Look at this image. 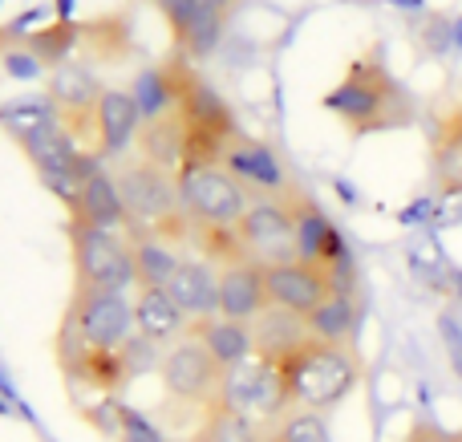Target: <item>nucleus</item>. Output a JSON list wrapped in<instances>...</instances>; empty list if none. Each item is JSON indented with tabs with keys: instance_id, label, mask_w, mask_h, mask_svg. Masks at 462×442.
<instances>
[{
	"instance_id": "14",
	"label": "nucleus",
	"mask_w": 462,
	"mask_h": 442,
	"mask_svg": "<svg viewBox=\"0 0 462 442\" xmlns=\"http://www.w3.org/2000/svg\"><path fill=\"white\" fill-rule=\"evenodd\" d=\"M143 126V114L138 102L130 97V89H102L94 102V138H97V154L114 159V154H126V146L138 138Z\"/></svg>"
},
{
	"instance_id": "22",
	"label": "nucleus",
	"mask_w": 462,
	"mask_h": 442,
	"mask_svg": "<svg viewBox=\"0 0 462 442\" xmlns=\"http://www.w3.org/2000/svg\"><path fill=\"white\" fill-rule=\"evenodd\" d=\"M97 94H102V86H97V78L89 69H78V65H57V69L49 73V97H53L57 118H61V114L94 110Z\"/></svg>"
},
{
	"instance_id": "6",
	"label": "nucleus",
	"mask_w": 462,
	"mask_h": 442,
	"mask_svg": "<svg viewBox=\"0 0 462 442\" xmlns=\"http://www.w3.org/2000/svg\"><path fill=\"white\" fill-rule=\"evenodd\" d=\"M65 321L89 354H122L134 341V300L126 292H73Z\"/></svg>"
},
{
	"instance_id": "2",
	"label": "nucleus",
	"mask_w": 462,
	"mask_h": 442,
	"mask_svg": "<svg viewBox=\"0 0 462 442\" xmlns=\"http://www.w3.org/2000/svg\"><path fill=\"white\" fill-rule=\"evenodd\" d=\"M280 378H284L288 402L292 410H333L345 398L357 390L361 382V357L353 345H333V341L309 337L300 349L284 357L276 365Z\"/></svg>"
},
{
	"instance_id": "5",
	"label": "nucleus",
	"mask_w": 462,
	"mask_h": 442,
	"mask_svg": "<svg viewBox=\"0 0 462 442\" xmlns=\"http://www.w3.org/2000/svg\"><path fill=\"white\" fill-rule=\"evenodd\" d=\"M179 207L191 227H239L252 195L227 175L224 167H183L175 175Z\"/></svg>"
},
{
	"instance_id": "10",
	"label": "nucleus",
	"mask_w": 462,
	"mask_h": 442,
	"mask_svg": "<svg viewBox=\"0 0 462 442\" xmlns=\"http://www.w3.org/2000/svg\"><path fill=\"white\" fill-rule=\"evenodd\" d=\"M239 244H244L247 260L260 268L288 264L296 260V219L288 203L276 199H252V207L239 219Z\"/></svg>"
},
{
	"instance_id": "26",
	"label": "nucleus",
	"mask_w": 462,
	"mask_h": 442,
	"mask_svg": "<svg viewBox=\"0 0 462 442\" xmlns=\"http://www.w3.org/2000/svg\"><path fill=\"white\" fill-rule=\"evenodd\" d=\"M130 97L138 102V114H143V122L171 114V110H175V69H171V65H159V69L138 73Z\"/></svg>"
},
{
	"instance_id": "24",
	"label": "nucleus",
	"mask_w": 462,
	"mask_h": 442,
	"mask_svg": "<svg viewBox=\"0 0 462 442\" xmlns=\"http://www.w3.org/2000/svg\"><path fill=\"white\" fill-rule=\"evenodd\" d=\"M353 329H357V305L349 292H333L317 313L309 317V333L333 345H353Z\"/></svg>"
},
{
	"instance_id": "4",
	"label": "nucleus",
	"mask_w": 462,
	"mask_h": 442,
	"mask_svg": "<svg viewBox=\"0 0 462 442\" xmlns=\"http://www.w3.org/2000/svg\"><path fill=\"white\" fill-rule=\"evenodd\" d=\"M69 260L73 292H126L134 281V252L130 240L106 227H89L69 219Z\"/></svg>"
},
{
	"instance_id": "19",
	"label": "nucleus",
	"mask_w": 462,
	"mask_h": 442,
	"mask_svg": "<svg viewBox=\"0 0 462 442\" xmlns=\"http://www.w3.org/2000/svg\"><path fill=\"white\" fill-rule=\"evenodd\" d=\"M309 321L296 313H284V308H263L260 317L252 321V354L263 357V362L280 365L292 349H300L309 341Z\"/></svg>"
},
{
	"instance_id": "17",
	"label": "nucleus",
	"mask_w": 462,
	"mask_h": 442,
	"mask_svg": "<svg viewBox=\"0 0 462 442\" xmlns=\"http://www.w3.org/2000/svg\"><path fill=\"white\" fill-rule=\"evenodd\" d=\"M191 321L179 313V305L167 297V289H138L134 292V333L146 345H175L187 337Z\"/></svg>"
},
{
	"instance_id": "20",
	"label": "nucleus",
	"mask_w": 462,
	"mask_h": 442,
	"mask_svg": "<svg viewBox=\"0 0 462 442\" xmlns=\"http://www.w3.org/2000/svg\"><path fill=\"white\" fill-rule=\"evenodd\" d=\"M134 143H138V151H143L146 162H154V167L179 175V167H183V151H187V126H183V118H179V110L143 122Z\"/></svg>"
},
{
	"instance_id": "29",
	"label": "nucleus",
	"mask_w": 462,
	"mask_h": 442,
	"mask_svg": "<svg viewBox=\"0 0 462 442\" xmlns=\"http://www.w3.org/2000/svg\"><path fill=\"white\" fill-rule=\"evenodd\" d=\"M154 8H159L162 21L171 24V37H175V41H183L187 29L195 24V16L203 13L199 0H154Z\"/></svg>"
},
{
	"instance_id": "32",
	"label": "nucleus",
	"mask_w": 462,
	"mask_h": 442,
	"mask_svg": "<svg viewBox=\"0 0 462 442\" xmlns=\"http://www.w3.org/2000/svg\"><path fill=\"white\" fill-rule=\"evenodd\" d=\"M199 5H208L211 13H216V16H224V21H227V16L239 8V0H199Z\"/></svg>"
},
{
	"instance_id": "16",
	"label": "nucleus",
	"mask_w": 462,
	"mask_h": 442,
	"mask_svg": "<svg viewBox=\"0 0 462 442\" xmlns=\"http://www.w3.org/2000/svg\"><path fill=\"white\" fill-rule=\"evenodd\" d=\"M69 219H81L89 227H106V232L126 227V207H122V195L114 187V175H106L102 167L89 170L78 183V191L69 195Z\"/></svg>"
},
{
	"instance_id": "3",
	"label": "nucleus",
	"mask_w": 462,
	"mask_h": 442,
	"mask_svg": "<svg viewBox=\"0 0 462 442\" xmlns=\"http://www.w3.org/2000/svg\"><path fill=\"white\" fill-rule=\"evenodd\" d=\"M114 187L122 195L126 227H134V235H154L162 244L191 240V224H187L183 207H179V183L171 170L138 159V162H126L114 175Z\"/></svg>"
},
{
	"instance_id": "1",
	"label": "nucleus",
	"mask_w": 462,
	"mask_h": 442,
	"mask_svg": "<svg viewBox=\"0 0 462 442\" xmlns=\"http://www.w3.org/2000/svg\"><path fill=\"white\" fill-rule=\"evenodd\" d=\"M320 106L341 122L349 138L385 134V130H402L414 122V97L390 73L382 53H361L345 69V78L320 97Z\"/></svg>"
},
{
	"instance_id": "33",
	"label": "nucleus",
	"mask_w": 462,
	"mask_h": 442,
	"mask_svg": "<svg viewBox=\"0 0 462 442\" xmlns=\"http://www.w3.org/2000/svg\"><path fill=\"white\" fill-rule=\"evenodd\" d=\"M450 442H462V435H450Z\"/></svg>"
},
{
	"instance_id": "7",
	"label": "nucleus",
	"mask_w": 462,
	"mask_h": 442,
	"mask_svg": "<svg viewBox=\"0 0 462 442\" xmlns=\"http://www.w3.org/2000/svg\"><path fill=\"white\" fill-rule=\"evenodd\" d=\"M219 402L231 406L236 414H244V419H252L255 427H263V430L276 427V422L292 410L280 370L272 362H263V357H255V354L247 357V362L231 365V370L224 373Z\"/></svg>"
},
{
	"instance_id": "13",
	"label": "nucleus",
	"mask_w": 462,
	"mask_h": 442,
	"mask_svg": "<svg viewBox=\"0 0 462 442\" xmlns=\"http://www.w3.org/2000/svg\"><path fill=\"white\" fill-rule=\"evenodd\" d=\"M167 297L191 325L219 317V268L208 264L203 256H183L167 281Z\"/></svg>"
},
{
	"instance_id": "12",
	"label": "nucleus",
	"mask_w": 462,
	"mask_h": 442,
	"mask_svg": "<svg viewBox=\"0 0 462 442\" xmlns=\"http://www.w3.org/2000/svg\"><path fill=\"white\" fill-rule=\"evenodd\" d=\"M288 207H292V219H296V260L325 268L345 289V276H349L345 268H349V260H345V244H341V232L333 227V219L304 191H296L292 199H288Z\"/></svg>"
},
{
	"instance_id": "30",
	"label": "nucleus",
	"mask_w": 462,
	"mask_h": 442,
	"mask_svg": "<svg viewBox=\"0 0 462 442\" xmlns=\"http://www.w3.org/2000/svg\"><path fill=\"white\" fill-rule=\"evenodd\" d=\"M5 69L13 73V78H37L45 65H41L29 49H21V53H5Z\"/></svg>"
},
{
	"instance_id": "18",
	"label": "nucleus",
	"mask_w": 462,
	"mask_h": 442,
	"mask_svg": "<svg viewBox=\"0 0 462 442\" xmlns=\"http://www.w3.org/2000/svg\"><path fill=\"white\" fill-rule=\"evenodd\" d=\"M430 179L442 195H462V102L439 114L430 138Z\"/></svg>"
},
{
	"instance_id": "23",
	"label": "nucleus",
	"mask_w": 462,
	"mask_h": 442,
	"mask_svg": "<svg viewBox=\"0 0 462 442\" xmlns=\"http://www.w3.org/2000/svg\"><path fill=\"white\" fill-rule=\"evenodd\" d=\"M130 252H134V281L138 289H167L171 272L179 268V260L171 252V244L154 240V235H130Z\"/></svg>"
},
{
	"instance_id": "31",
	"label": "nucleus",
	"mask_w": 462,
	"mask_h": 442,
	"mask_svg": "<svg viewBox=\"0 0 462 442\" xmlns=\"http://www.w3.org/2000/svg\"><path fill=\"white\" fill-rule=\"evenodd\" d=\"M402 442H450V435L442 427H434V422H414Z\"/></svg>"
},
{
	"instance_id": "8",
	"label": "nucleus",
	"mask_w": 462,
	"mask_h": 442,
	"mask_svg": "<svg viewBox=\"0 0 462 442\" xmlns=\"http://www.w3.org/2000/svg\"><path fill=\"white\" fill-rule=\"evenodd\" d=\"M224 365L199 345V341L187 333L183 341L167 349L159 357V382L175 402L187 406H203L208 410L211 402H219V390H224Z\"/></svg>"
},
{
	"instance_id": "28",
	"label": "nucleus",
	"mask_w": 462,
	"mask_h": 442,
	"mask_svg": "<svg viewBox=\"0 0 462 442\" xmlns=\"http://www.w3.org/2000/svg\"><path fill=\"white\" fill-rule=\"evenodd\" d=\"M114 430H118V442H167L146 414L130 410V406H114Z\"/></svg>"
},
{
	"instance_id": "27",
	"label": "nucleus",
	"mask_w": 462,
	"mask_h": 442,
	"mask_svg": "<svg viewBox=\"0 0 462 442\" xmlns=\"http://www.w3.org/2000/svg\"><path fill=\"white\" fill-rule=\"evenodd\" d=\"M268 442H333L325 414L317 410H288L276 427H268Z\"/></svg>"
},
{
	"instance_id": "21",
	"label": "nucleus",
	"mask_w": 462,
	"mask_h": 442,
	"mask_svg": "<svg viewBox=\"0 0 462 442\" xmlns=\"http://www.w3.org/2000/svg\"><path fill=\"white\" fill-rule=\"evenodd\" d=\"M187 333H191V337L199 341L224 370H231V365H239V362L252 357V325L227 321V317H208V321H195Z\"/></svg>"
},
{
	"instance_id": "25",
	"label": "nucleus",
	"mask_w": 462,
	"mask_h": 442,
	"mask_svg": "<svg viewBox=\"0 0 462 442\" xmlns=\"http://www.w3.org/2000/svg\"><path fill=\"white\" fill-rule=\"evenodd\" d=\"M195 442H268V430L255 427L252 419L236 414L224 402H211L208 414H203V427Z\"/></svg>"
},
{
	"instance_id": "9",
	"label": "nucleus",
	"mask_w": 462,
	"mask_h": 442,
	"mask_svg": "<svg viewBox=\"0 0 462 442\" xmlns=\"http://www.w3.org/2000/svg\"><path fill=\"white\" fill-rule=\"evenodd\" d=\"M219 167L244 187L252 199H276V203H288L300 187H296L292 170L284 167L276 151L260 138H247V134H236L231 143L224 146V159Z\"/></svg>"
},
{
	"instance_id": "11",
	"label": "nucleus",
	"mask_w": 462,
	"mask_h": 442,
	"mask_svg": "<svg viewBox=\"0 0 462 442\" xmlns=\"http://www.w3.org/2000/svg\"><path fill=\"white\" fill-rule=\"evenodd\" d=\"M263 284H268V305L296 313L309 321L320 305H325L333 292H349L317 264H304V260H288V264H272L263 268Z\"/></svg>"
},
{
	"instance_id": "15",
	"label": "nucleus",
	"mask_w": 462,
	"mask_h": 442,
	"mask_svg": "<svg viewBox=\"0 0 462 442\" xmlns=\"http://www.w3.org/2000/svg\"><path fill=\"white\" fill-rule=\"evenodd\" d=\"M263 308H268V284H263L260 264L239 260V264L219 268V317L252 325Z\"/></svg>"
}]
</instances>
